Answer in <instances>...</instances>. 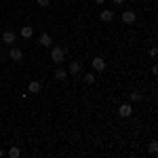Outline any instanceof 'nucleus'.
Listing matches in <instances>:
<instances>
[{"instance_id":"19","label":"nucleus","mask_w":158,"mask_h":158,"mask_svg":"<svg viewBox=\"0 0 158 158\" xmlns=\"http://www.w3.org/2000/svg\"><path fill=\"white\" fill-rule=\"evenodd\" d=\"M114 4H124V0H112Z\"/></svg>"},{"instance_id":"2","label":"nucleus","mask_w":158,"mask_h":158,"mask_svg":"<svg viewBox=\"0 0 158 158\" xmlns=\"http://www.w3.org/2000/svg\"><path fill=\"white\" fill-rule=\"evenodd\" d=\"M91 65H93L95 72H103V70H106V59H103V57H93Z\"/></svg>"},{"instance_id":"13","label":"nucleus","mask_w":158,"mask_h":158,"mask_svg":"<svg viewBox=\"0 0 158 158\" xmlns=\"http://www.w3.org/2000/svg\"><path fill=\"white\" fill-rule=\"evenodd\" d=\"M9 156H11V158H19V156H21V150H19V148H15V146H13L11 150H9Z\"/></svg>"},{"instance_id":"5","label":"nucleus","mask_w":158,"mask_h":158,"mask_svg":"<svg viewBox=\"0 0 158 158\" xmlns=\"http://www.w3.org/2000/svg\"><path fill=\"white\" fill-rule=\"evenodd\" d=\"M19 36L23 38V40H30V38L34 36V27H32V25H23V27L19 30Z\"/></svg>"},{"instance_id":"10","label":"nucleus","mask_w":158,"mask_h":158,"mask_svg":"<svg viewBox=\"0 0 158 158\" xmlns=\"http://www.w3.org/2000/svg\"><path fill=\"white\" fill-rule=\"evenodd\" d=\"M99 19H101L103 23H110V21L114 19V13H112V11H108V9H106V11H101V15H99Z\"/></svg>"},{"instance_id":"20","label":"nucleus","mask_w":158,"mask_h":158,"mask_svg":"<svg viewBox=\"0 0 158 158\" xmlns=\"http://www.w3.org/2000/svg\"><path fill=\"white\" fill-rule=\"evenodd\" d=\"M95 2H97V4H103V2H106V0H95Z\"/></svg>"},{"instance_id":"15","label":"nucleus","mask_w":158,"mask_h":158,"mask_svg":"<svg viewBox=\"0 0 158 158\" xmlns=\"http://www.w3.org/2000/svg\"><path fill=\"white\" fill-rule=\"evenodd\" d=\"M85 82L86 85H93L95 82V74H85Z\"/></svg>"},{"instance_id":"4","label":"nucleus","mask_w":158,"mask_h":158,"mask_svg":"<svg viewBox=\"0 0 158 158\" xmlns=\"http://www.w3.org/2000/svg\"><path fill=\"white\" fill-rule=\"evenodd\" d=\"M131 114H133V106L131 103H122L118 108V116H122V118H129Z\"/></svg>"},{"instance_id":"9","label":"nucleus","mask_w":158,"mask_h":158,"mask_svg":"<svg viewBox=\"0 0 158 158\" xmlns=\"http://www.w3.org/2000/svg\"><path fill=\"white\" fill-rule=\"evenodd\" d=\"M80 72H82V63H80V61H72L68 74H80Z\"/></svg>"},{"instance_id":"16","label":"nucleus","mask_w":158,"mask_h":158,"mask_svg":"<svg viewBox=\"0 0 158 158\" xmlns=\"http://www.w3.org/2000/svg\"><path fill=\"white\" fill-rule=\"evenodd\" d=\"M131 101H141V93L133 91V93H131Z\"/></svg>"},{"instance_id":"11","label":"nucleus","mask_w":158,"mask_h":158,"mask_svg":"<svg viewBox=\"0 0 158 158\" xmlns=\"http://www.w3.org/2000/svg\"><path fill=\"white\" fill-rule=\"evenodd\" d=\"M53 76H55L57 80H65V78H68V70H63L61 65H57V70H55V74H53Z\"/></svg>"},{"instance_id":"14","label":"nucleus","mask_w":158,"mask_h":158,"mask_svg":"<svg viewBox=\"0 0 158 158\" xmlns=\"http://www.w3.org/2000/svg\"><path fill=\"white\" fill-rule=\"evenodd\" d=\"M148 152H150V154H156V152H158V143H156V141H150V146H148Z\"/></svg>"},{"instance_id":"7","label":"nucleus","mask_w":158,"mask_h":158,"mask_svg":"<svg viewBox=\"0 0 158 158\" xmlns=\"http://www.w3.org/2000/svg\"><path fill=\"white\" fill-rule=\"evenodd\" d=\"M135 19H137V15H135L133 11H124L122 13V23H135Z\"/></svg>"},{"instance_id":"6","label":"nucleus","mask_w":158,"mask_h":158,"mask_svg":"<svg viewBox=\"0 0 158 158\" xmlns=\"http://www.w3.org/2000/svg\"><path fill=\"white\" fill-rule=\"evenodd\" d=\"M38 44L49 49V47H53V38H51L49 34H40V38H38Z\"/></svg>"},{"instance_id":"8","label":"nucleus","mask_w":158,"mask_h":158,"mask_svg":"<svg viewBox=\"0 0 158 158\" xmlns=\"http://www.w3.org/2000/svg\"><path fill=\"white\" fill-rule=\"evenodd\" d=\"M2 42L11 47L13 42H15V34H13V32H9V30H6V32H2Z\"/></svg>"},{"instance_id":"21","label":"nucleus","mask_w":158,"mask_h":158,"mask_svg":"<svg viewBox=\"0 0 158 158\" xmlns=\"http://www.w3.org/2000/svg\"><path fill=\"white\" fill-rule=\"evenodd\" d=\"M2 156H4V150H0V158H2Z\"/></svg>"},{"instance_id":"17","label":"nucleus","mask_w":158,"mask_h":158,"mask_svg":"<svg viewBox=\"0 0 158 158\" xmlns=\"http://www.w3.org/2000/svg\"><path fill=\"white\" fill-rule=\"evenodd\" d=\"M36 2H38V6H42V9H47L51 4V0H36Z\"/></svg>"},{"instance_id":"12","label":"nucleus","mask_w":158,"mask_h":158,"mask_svg":"<svg viewBox=\"0 0 158 158\" xmlns=\"http://www.w3.org/2000/svg\"><path fill=\"white\" fill-rule=\"evenodd\" d=\"M9 57H11L13 61H21V59H23V53H21V49H11Z\"/></svg>"},{"instance_id":"18","label":"nucleus","mask_w":158,"mask_h":158,"mask_svg":"<svg viewBox=\"0 0 158 158\" xmlns=\"http://www.w3.org/2000/svg\"><path fill=\"white\" fill-rule=\"evenodd\" d=\"M148 55H150V57H156V55H158V49H156V47H152V49H150V53H148Z\"/></svg>"},{"instance_id":"3","label":"nucleus","mask_w":158,"mask_h":158,"mask_svg":"<svg viewBox=\"0 0 158 158\" xmlns=\"http://www.w3.org/2000/svg\"><path fill=\"white\" fill-rule=\"evenodd\" d=\"M40 91H42V82H40V80H32V82L27 85V93H30V95H38Z\"/></svg>"},{"instance_id":"1","label":"nucleus","mask_w":158,"mask_h":158,"mask_svg":"<svg viewBox=\"0 0 158 158\" xmlns=\"http://www.w3.org/2000/svg\"><path fill=\"white\" fill-rule=\"evenodd\" d=\"M51 59H53L55 65H61L63 59H65V51L61 49V47H53V49H51Z\"/></svg>"}]
</instances>
